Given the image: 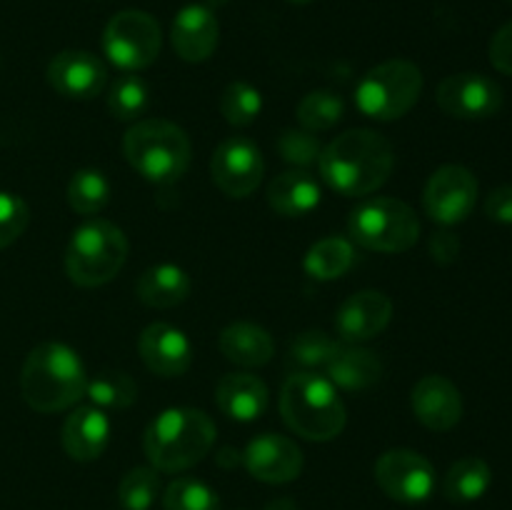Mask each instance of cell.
<instances>
[{"label": "cell", "instance_id": "2e32d148", "mask_svg": "<svg viewBox=\"0 0 512 510\" xmlns=\"http://www.w3.org/2000/svg\"><path fill=\"white\" fill-rule=\"evenodd\" d=\"M140 360L160 378H178L193 365V345L188 335L170 323H153L138 338Z\"/></svg>", "mask_w": 512, "mask_h": 510}, {"label": "cell", "instance_id": "e575fe53", "mask_svg": "<svg viewBox=\"0 0 512 510\" xmlns=\"http://www.w3.org/2000/svg\"><path fill=\"white\" fill-rule=\"evenodd\" d=\"M323 148L325 145L315 138V133H310L305 128H285L278 138L280 158L300 170H308L310 165H318Z\"/></svg>", "mask_w": 512, "mask_h": 510}, {"label": "cell", "instance_id": "52a82bcc", "mask_svg": "<svg viewBox=\"0 0 512 510\" xmlns=\"http://www.w3.org/2000/svg\"><path fill=\"white\" fill-rule=\"evenodd\" d=\"M423 93V73L403 58L375 65L355 88V105L365 118L398 120L415 108Z\"/></svg>", "mask_w": 512, "mask_h": 510}, {"label": "cell", "instance_id": "83f0119b", "mask_svg": "<svg viewBox=\"0 0 512 510\" xmlns=\"http://www.w3.org/2000/svg\"><path fill=\"white\" fill-rule=\"evenodd\" d=\"M110 180L105 173L95 168H83L70 178L68 183V205L78 215H95L110 203Z\"/></svg>", "mask_w": 512, "mask_h": 510}, {"label": "cell", "instance_id": "9c48e42d", "mask_svg": "<svg viewBox=\"0 0 512 510\" xmlns=\"http://www.w3.org/2000/svg\"><path fill=\"white\" fill-rule=\"evenodd\" d=\"M163 45V33L153 15L143 10H120L108 20L103 33V50L120 70H143L155 63Z\"/></svg>", "mask_w": 512, "mask_h": 510}, {"label": "cell", "instance_id": "ac0fdd59", "mask_svg": "<svg viewBox=\"0 0 512 510\" xmlns=\"http://www.w3.org/2000/svg\"><path fill=\"white\" fill-rule=\"evenodd\" d=\"M413 413L425 428L435 433L453 430L463 418V398L455 388L453 380L445 375H425L415 383L413 395H410Z\"/></svg>", "mask_w": 512, "mask_h": 510}, {"label": "cell", "instance_id": "4dcf8cb0", "mask_svg": "<svg viewBox=\"0 0 512 510\" xmlns=\"http://www.w3.org/2000/svg\"><path fill=\"white\" fill-rule=\"evenodd\" d=\"M150 105V88L140 75L125 73L110 85L108 110L118 120H138Z\"/></svg>", "mask_w": 512, "mask_h": 510}, {"label": "cell", "instance_id": "836d02e7", "mask_svg": "<svg viewBox=\"0 0 512 510\" xmlns=\"http://www.w3.org/2000/svg\"><path fill=\"white\" fill-rule=\"evenodd\" d=\"M165 510H220V498L208 483L195 478H178L165 488Z\"/></svg>", "mask_w": 512, "mask_h": 510}, {"label": "cell", "instance_id": "e0dca14e", "mask_svg": "<svg viewBox=\"0 0 512 510\" xmlns=\"http://www.w3.org/2000/svg\"><path fill=\"white\" fill-rule=\"evenodd\" d=\"M393 318V300L380 290L350 295L335 313V330L345 343H365L383 333Z\"/></svg>", "mask_w": 512, "mask_h": 510}, {"label": "cell", "instance_id": "7bdbcfd3", "mask_svg": "<svg viewBox=\"0 0 512 510\" xmlns=\"http://www.w3.org/2000/svg\"><path fill=\"white\" fill-rule=\"evenodd\" d=\"M208 3H210V5H213V3H215V5H223L225 0H208Z\"/></svg>", "mask_w": 512, "mask_h": 510}, {"label": "cell", "instance_id": "44dd1931", "mask_svg": "<svg viewBox=\"0 0 512 510\" xmlns=\"http://www.w3.org/2000/svg\"><path fill=\"white\" fill-rule=\"evenodd\" d=\"M215 403L230 420L253 423L268 410V385L253 373H228L215 385Z\"/></svg>", "mask_w": 512, "mask_h": 510}, {"label": "cell", "instance_id": "74e56055", "mask_svg": "<svg viewBox=\"0 0 512 510\" xmlns=\"http://www.w3.org/2000/svg\"><path fill=\"white\" fill-rule=\"evenodd\" d=\"M490 63L500 73L512 75V20L505 23L490 40Z\"/></svg>", "mask_w": 512, "mask_h": 510}, {"label": "cell", "instance_id": "7c38bea8", "mask_svg": "<svg viewBox=\"0 0 512 510\" xmlns=\"http://www.w3.org/2000/svg\"><path fill=\"white\" fill-rule=\"evenodd\" d=\"M265 173V160L258 145L243 135L223 140L210 160L213 183L228 198H248L260 185Z\"/></svg>", "mask_w": 512, "mask_h": 510}, {"label": "cell", "instance_id": "d590c367", "mask_svg": "<svg viewBox=\"0 0 512 510\" xmlns=\"http://www.w3.org/2000/svg\"><path fill=\"white\" fill-rule=\"evenodd\" d=\"M335 348V340L323 330H305L295 335L290 343V363L298 365L300 370L323 368L328 363L330 353Z\"/></svg>", "mask_w": 512, "mask_h": 510}, {"label": "cell", "instance_id": "277c9868", "mask_svg": "<svg viewBox=\"0 0 512 510\" xmlns=\"http://www.w3.org/2000/svg\"><path fill=\"white\" fill-rule=\"evenodd\" d=\"M280 415L295 435L315 443L338 438L348 420L338 388L315 370L288 375L280 390Z\"/></svg>", "mask_w": 512, "mask_h": 510}, {"label": "cell", "instance_id": "30bf717a", "mask_svg": "<svg viewBox=\"0 0 512 510\" xmlns=\"http://www.w3.org/2000/svg\"><path fill=\"white\" fill-rule=\"evenodd\" d=\"M375 483L388 498L405 505H418L433 495L435 468L425 455L408 448L388 450L375 463Z\"/></svg>", "mask_w": 512, "mask_h": 510}, {"label": "cell", "instance_id": "3957f363", "mask_svg": "<svg viewBox=\"0 0 512 510\" xmlns=\"http://www.w3.org/2000/svg\"><path fill=\"white\" fill-rule=\"evenodd\" d=\"M215 435L218 430L205 410L168 408L148 425L143 448L158 473H183L213 450Z\"/></svg>", "mask_w": 512, "mask_h": 510}, {"label": "cell", "instance_id": "f546056e", "mask_svg": "<svg viewBox=\"0 0 512 510\" xmlns=\"http://www.w3.org/2000/svg\"><path fill=\"white\" fill-rule=\"evenodd\" d=\"M345 113V103L333 90H313L298 103V123L310 133L335 128Z\"/></svg>", "mask_w": 512, "mask_h": 510}, {"label": "cell", "instance_id": "ffe728a7", "mask_svg": "<svg viewBox=\"0 0 512 510\" xmlns=\"http://www.w3.org/2000/svg\"><path fill=\"white\" fill-rule=\"evenodd\" d=\"M323 370L325 378L335 388L350 390V393L373 388L383 378V363L378 355L360 343H345V340H335V348Z\"/></svg>", "mask_w": 512, "mask_h": 510}, {"label": "cell", "instance_id": "d6a6232c", "mask_svg": "<svg viewBox=\"0 0 512 510\" xmlns=\"http://www.w3.org/2000/svg\"><path fill=\"white\" fill-rule=\"evenodd\" d=\"M160 493V475L155 468L140 465V468L128 470L118 485V500L123 510H150L158 500Z\"/></svg>", "mask_w": 512, "mask_h": 510}, {"label": "cell", "instance_id": "8d00e7d4", "mask_svg": "<svg viewBox=\"0 0 512 510\" xmlns=\"http://www.w3.org/2000/svg\"><path fill=\"white\" fill-rule=\"evenodd\" d=\"M30 223V208L23 198L0 190V250L13 245Z\"/></svg>", "mask_w": 512, "mask_h": 510}, {"label": "cell", "instance_id": "ee69618b", "mask_svg": "<svg viewBox=\"0 0 512 510\" xmlns=\"http://www.w3.org/2000/svg\"><path fill=\"white\" fill-rule=\"evenodd\" d=\"M508 3H510V5H512V0H508Z\"/></svg>", "mask_w": 512, "mask_h": 510}, {"label": "cell", "instance_id": "603a6c76", "mask_svg": "<svg viewBox=\"0 0 512 510\" xmlns=\"http://www.w3.org/2000/svg\"><path fill=\"white\" fill-rule=\"evenodd\" d=\"M323 198L318 178L308 170H285L268 185V205L283 218H303L315 210Z\"/></svg>", "mask_w": 512, "mask_h": 510}, {"label": "cell", "instance_id": "8992f818", "mask_svg": "<svg viewBox=\"0 0 512 510\" xmlns=\"http://www.w3.org/2000/svg\"><path fill=\"white\" fill-rule=\"evenodd\" d=\"M128 250V238L118 225L103 218L88 220L70 238L65 273L80 288H100L123 270Z\"/></svg>", "mask_w": 512, "mask_h": 510}, {"label": "cell", "instance_id": "4316f807", "mask_svg": "<svg viewBox=\"0 0 512 510\" xmlns=\"http://www.w3.org/2000/svg\"><path fill=\"white\" fill-rule=\"evenodd\" d=\"M355 263V248L348 238L318 240L305 255V273L315 280H335L348 273Z\"/></svg>", "mask_w": 512, "mask_h": 510}, {"label": "cell", "instance_id": "5b68a950", "mask_svg": "<svg viewBox=\"0 0 512 510\" xmlns=\"http://www.w3.org/2000/svg\"><path fill=\"white\" fill-rule=\"evenodd\" d=\"M123 153L130 168L158 185L175 183L190 168L193 145L180 125L160 118L138 120L123 138Z\"/></svg>", "mask_w": 512, "mask_h": 510}, {"label": "cell", "instance_id": "4fadbf2b", "mask_svg": "<svg viewBox=\"0 0 512 510\" xmlns=\"http://www.w3.org/2000/svg\"><path fill=\"white\" fill-rule=\"evenodd\" d=\"M438 105L445 115L458 120L493 118L503 108V90L483 73H455L440 80Z\"/></svg>", "mask_w": 512, "mask_h": 510}, {"label": "cell", "instance_id": "6da1fadb", "mask_svg": "<svg viewBox=\"0 0 512 510\" xmlns=\"http://www.w3.org/2000/svg\"><path fill=\"white\" fill-rule=\"evenodd\" d=\"M395 168V150L370 128L345 130L323 148L318 170L323 183L345 198H363L383 188Z\"/></svg>", "mask_w": 512, "mask_h": 510}, {"label": "cell", "instance_id": "cb8c5ba5", "mask_svg": "<svg viewBox=\"0 0 512 510\" xmlns=\"http://www.w3.org/2000/svg\"><path fill=\"white\" fill-rule=\"evenodd\" d=\"M190 290H193L190 275L173 263H160L143 270V275L135 283V295H138L140 303L158 310H168L185 303Z\"/></svg>", "mask_w": 512, "mask_h": 510}, {"label": "cell", "instance_id": "d6986e66", "mask_svg": "<svg viewBox=\"0 0 512 510\" xmlns=\"http://www.w3.org/2000/svg\"><path fill=\"white\" fill-rule=\"evenodd\" d=\"M220 25L213 10L203 3H190L175 15L170 40L185 63H203L218 48Z\"/></svg>", "mask_w": 512, "mask_h": 510}, {"label": "cell", "instance_id": "b9f144b4", "mask_svg": "<svg viewBox=\"0 0 512 510\" xmlns=\"http://www.w3.org/2000/svg\"><path fill=\"white\" fill-rule=\"evenodd\" d=\"M288 3H293V5H308V3H313V0H288Z\"/></svg>", "mask_w": 512, "mask_h": 510}, {"label": "cell", "instance_id": "8fae6325", "mask_svg": "<svg viewBox=\"0 0 512 510\" xmlns=\"http://www.w3.org/2000/svg\"><path fill=\"white\" fill-rule=\"evenodd\" d=\"M478 203V178L463 165H443L430 175L423 190V208L435 223L458 225Z\"/></svg>", "mask_w": 512, "mask_h": 510}, {"label": "cell", "instance_id": "9a60e30c", "mask_svg": "<svg viewBox=\"0 0 512 510\" xmlns=\"http://www.w3.org/2000/svg\"><path fill=\"white\" fill-rule=\"evenodd\" d=\"M48 83L63 98L90 100L103 93L108 65L88 50H63L50 60Z\"/></svg>", "mask_w": 512, "mask_h": 510}, {"label": "cell", "instance_id": "f35d334b", "mask_svg": "<svg viewBox=\"0 0 512 510\" xmlns=\"http://www.w3.org/2000/svg\"><path fill=\"white\" fill-rule=\"evenodd\" d=\"M485 215L495 223L512 225V185H500L485 200Z\"/></svg>", "mask_w": 512, "mask_h": 510}, {"label": "cell", "instance_id": "7a4b0ae2", "mask_svg": "<svg viewBox=\"0 0 512 510\" xmlns=\"http://www.w3.org/2000/svg\"><path fill=\"white\" fill-rule=\"evenodd\" d=\"M88 373L70 345L40 343L28 353L20 373L25 403L38 413H60L85 398Z\"/></svg>", "mask_w": 512, "mask_h": 510}, {"label": "cell", "instance_id": "7402d4cb", "mask_svg": "<svg viewBox=\"0 0 512 510\" xmlns=\"http://www.w3.org/2000/svg\"><path fill=\"white\" fill-rule=\"evenodd\" d=\"M110 443V418L95 405H80L63 425L65 453L80 463L100 458Z\"/></svg>", "mask_w": 512, "mask_h": 510}, {"label": "cell", "instance_id": "ba28073f", "mask_svg": "<svg viewBox=\"0 0 512 510\" xmlns=\"http://www.w3.org/2000/svg\"><path fill=\"white\" fill-rule=\"evenodd\" d=\"M348 235L375 253H405L418 243L420 220L403 200L373 198L350 213Z\"/></svg>", "mask_w": 512, "mask_h": 510}, {"label": "cell", "instance_id": "60d3db41", "mask_svg": "<svg viewBox=\"0 0 512 510\" xmlns=\"http://www.w3.org/2000/svg\"><path fill=\"white\" fill-rule=\"evenodd\" d=\"M265 510H298L293 500H278V503H270Z\"/></svg>", "mask_w": 512, "mask_h": 510}, {"label": "cell", "instance_id": "ab89813d", "mask_svg": "<svg viewBox=\"0 0 512 510\" xmlns=\"http://www.w3.org/2000/svg\"><path fill=\"white\" fill-rule=\"evenodd\" d=\"M430 255L440 265L455 263L460 255V240L453 233H448V230H440V233L430 238Z\"/></svg>", "mask_w": 512, "mask_h": 510}, {"label": "cell", "instance_id": "1f68e13d", "mask_svg": "<svg viewBox=\"0 0 512 510\" xmlns=\"http://www.w3.org/2000/svg\"><path fill=\"white\" fill-rule=\"evenodd\" d=\"M260 110H263V95H260L258 88L243 83V80L230 83L220 95V113L235 128H245V125L255 123Z\"/></svg>", "mask_w": 512, "mask_h": 510}, {"label": "cell", "instance_id": "f1b7e54d", "mask_svg": "<svg viewBox=\"0 0 512 510\" xmlns=\"http://www.w3.org/2000/svg\"><path fill=\"white\" fill-rule=\"evenodd\" d=\"M85 398L100 410H125L138 400V383L128 373H100L88 378Z\"/></svg>", "mask_w": 512, "mask_h": 510}, {"label": "cell", "instance_id": "484cf974", "mask_svg": "<svg viewBox=\"0 0 512 510\" xmlns=\"http://www.w3.org/2000/svg\"><path fill=\"white\" fill-rule=\"evenodd\" d=\"M490 483H493V470L483 458H463L450 465L443 493L450 503H475L488 493Z\"/></svg>", "mask_w": 512, "mask_h": 510}, {"label": "cell", "instance_id": "d4e9b609", "mask_svg": "<svg viewBox=\"0 0 512 510\" xmlns=\"http://www.w3.org/2000/svg\"><path fill=\"white\" fill-rule=\"evenodd\" d=\"M218 348L240 368H260L275 355V343L265 328L255 323H233L220 333Z\"/></svg>", "mask_w": 512, "mask_h": 510}, {"label": "cell", "instance_id": "5bb4252c", "mask_svg": "<svg viewBox=\"0 0 512 510\" xmlns=\"http://www.w3.org/2000/svg\"><path fill=\"white\" fill-rule=\"evenodd\" d=\"M243 465L255 480L283 485L303 473V450L288 435L263 433L248 443Z\"/></svg>", "mask_w": 512, "mask_h": 510}]
</instances>
